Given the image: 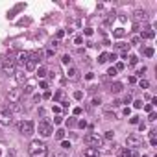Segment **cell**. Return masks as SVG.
<instances>
[{
  "label": "cell",
  "instance_id": "obj_1",
  "mask_svg": "<svg viewBox=\"0 0 157 157\" xmlns=\"http://www.w3.org/2000/svg\"><path fill=\"white\" fill-rule=\"evenodd\" d=\"M28 152H30L32 157H48V148H46V144H44L43 141H39V139L30 142Z\"/></svg>",
  "mask_w": 157,
  "mask_h": 157
},
{
  "label": "cell",
  "instance_id": "obj_2",
  "mask_svg": "<svg viewBox=\"0 0 157 157\" xmlns=\"http://www.w3.org/2000/svg\"><path fill=\"white\" fill-rule=\"evenodd\" d=\"M83 141H85V144L89 146V148H102L104 146V139L100 137V135H96V133H87V135L83 137Z\"/></svg>",
  "mask_w": 157,
  "mask_h": 157
},
{
  "label": "cell",
  "instance_id": "obj_3",
  "mask_svg": "<svg viewBox=\"0 0 157 157\" xmlns=\"http://www.w3.org/2000/svg\"><path fill=\"white\" fill-rule=\"evenodd\" d=\"M39 61H41V54H37V52L30 54L28 61L24 63V67H26V70H28V72H33V70L37 69V65H39Z\"/></svg>",
  "mask_w": 157,
  "mask_h": 157
},
{
  "label": "cell",
  "instance_id": "obj_4",
  "mask_svg": "<svg viewBox=\"0 0 157 157\" xmlns=\"http://www.w3.org/2000/svg\"><path fill=\"white\" fill-rule=\"evenodd\" d=\"M54 133V128L50 124V120H41L39 122V135L41 137H50Z\"/></svg>",
  "mask_w": 157,
  "mask_h": 157
},
{
  "label": "cell",
  "instance_id": "obj_5",
  "mask_svg": "<svg viewBox=\"0 0 157 157\" xmlns=\"http://www.w3.org/2000/svg\"><path fill=\"white\" fill-rule=\"evenodd\" d=\"M13 122V115H11V111L8 105L4 107H0V124H4V126H9Z\"/></svg>",
  "mask_w": 157,
  "mask_h": 157
},
{
  "label": "cell",
  "instance_id": "obj_6",
  "mask_svg": "<svg viewBox=\"0 0 157 157\" xmlns=\"http://www.w3.org/2000/svg\"><path fill=\"white\" fill-rule=\"evenodd\" d=\"M19 131H20V135H24V137L32 135V133H33V122H30V120H22V122L19 124Z\"/></svg>",
  "mask_w": 157,
  "mask_h": 157
},
{
  "label": "cell",
  "instance_id": "obj_7",
  "mask_svg": "<svg viewBox=\"0 0 157 157\" xmlns=\"http://www.w3.org/2000/svg\"><path fill=\"white\" fill-rule=\"evenodd\" d=\"M20 96H22V91H20L19 87H13V89H9V91H8V100H9V104H19Z\"/></svg>",
  "mask_w": 157,
  "mask_h": 157
},
{
  "label": "cell",
  "instance_id": "obj_8",
  "mask_svg": "<svg viewBox=\"0 0 157 157\" xmlns=\"http://www.w3.org/2000/svg\"><path fill=\"white\" fill-rule=\"evenodd\" d=\"M126 146L128 148H141L142 146V139L139 135H129V137H126Z\"/></svg>",
  "mask_w": 157,
  "mask_h": 157
},
{
  "label": "cell",
  "instance_id": "obj_9",
  "mask_svg": "<svg viewBox=\"0 0 157 157\" xmlns=\"http://www.w3.org/2000/svg\"><path fill=\"white\" fill-rule=\"evenodd\" d=\"M133 20H135V26H139L141 22H146V20H148V15H146V11H141V9H137L135 13H133Z\"/></svg>",
  "mask_w": 157,
  "mask_h": 157
},
{
  "label": "cell",
  "instance_id": "obj_10",
  "mask_svg": "<svg viewBox=\"0 0 157 157\" xmlns=\"http://www.w3.org/2000/svg\"><path fill=\"white\" fill-rule=\"evenodd\" d=\"M153 35H155V32H153L150 26H144V28L141 30V37H139V39H153Z\"/></svg>",
  "mask_w": 157,
  "mask_h": 157
},
{
  "label": "cell",
  "instance_id": "obj_11",
  "mask_svg": "<svg viewBox=\"0 0 157 157\" xmlns=\"http://www.w3.org/2000/svg\"><path fill=\"white\" fill-rule=\"evenodd\" d=\"M67 80H70V81H76V80H80V70L78 69H69L67 70Z\"/></svg>",
  "mask_w": 157,
  "mask_h": 157
},
{
  "label": "cell",
  "instance_id": "obj_12",
  "mask_svg": "<svg viewBox=\"0 0 157 157\" xmlns=\"http://www.w3.org/2000/svg\"><path fill=\"white\" fill-rule=\"evenodd\" d=\"M2 72H4L6 76H13V74H15V65H13V63H4V65H2Z\"/></svg>",
  "mask_w": 157,
  "mask_h": 157
},
{
  "label": "cell",
  "instance_id": "obj_13",
  "mask_svg": "<svg viewBox=\"0 0 157 157\" xmlns=\"http://www.w3.org/2000/svg\"><path fill=\"white\" fill-rule=\"evenodd\" d=\"M54 100H56V102H63V104H65V102H67V93L63 91V89H59V91L54 94Z\"/></svg>",
  "mask_w": 157,
  "mask_h": 157
},
{
  "label": "cell",
  "instance_id": "obj_14",
  "mask_svg": "<svg viewBox=\"0 0 157 157\" xmlns=\"http://www.w3.org/2000/svg\"><path fill=\"white\" fill-rule=\"evenodd\" d=\"M98 155H100V152L96 148H87L83 152V157H98Z\"/></svg>",
  "mask_w": 157,
  "mask_h": 157
},
{
  "label": "cell",
  "instance_id": "obj_15",
  "mask_svg": "<svg viewBox=\"0 0 157 157\" xmlns=\"http://www.w3.org/2000/svg\"><path fill=\"white\" fill-rule=\"evenodd\" d=\"M28 57H30V52H20V54L17 56V61H19L20 65H24V63L28 61Z\"/></svg>",
  "mask_w": 157,
  "mask_h": 157
},
{
  "label": "cell",
  "instance_id": "obj_16",
  "mask_svg": "<svg viewBox=\"0 0 157 157\" xmlns=\"http://www.w3.org/2000/svg\"><path fill=\"white\" fill-rule=\"evenodd\" d=\"M118 157H131V150L129 148H118Z\"/></svg>",
  "mask_w": 157,
  "mask_h": 157
},
{
  "label": "cell",
  "instance_id": "obj_17",
  "mask_svg": "<svg viewBox=\"0 0 157 157\" xmlns=\"http://www.w3.org/2000/svg\"><path fill=\"white\" fill-rule=\"evenodd\" d=\"M122 91V83H113V85H111V93H120Z\"/></svg>",
  "mask_w": 157,
  "mask_h": 157
},
{
  "label": "cell",
  "instance_id": "obj_18",
  "mask_svg": "<svg viewBox=\"0 0 157 157\" xmlns=\"http://www.w3.org/2000/svg\"><path fill=\"white\" fill-rule=\"evenodd\" d=\"M33 89H35V81H30V83L24 87V93H28V94H30V93L33 91Z\"/></svg>",
  "mask_w": 157,
  "mask_h": 157
},
{
  "label": "cell",
  "instance_id": "obj_19",
  "mask_svg": "<svg viewBox=\"0 0 157 157\" xmlns=\"http://www.w3.org/2000/svg\"><path fill=\"white\" fill-rule=\"evenodd\" d=\"M98 61H100V63H105V61H109V54H107V52H104V54H100V57H98Z\"/></svg>",
  "mask_w": 157,
  "mask_h": 157
},
{
  "label": "cell",
  "instance_id": "obj_20",
  "mask_svg": "<svg viewBox=\"0 0 157 157\" xmlns=\"http://www.w3.org/2000/svg\"><path fill=\"white\" fill-rule=\"evenodd\" d=\"M63 137H65V131H63V129H57V131H56V139H57V141H63Z\"/></svg>",
  "mask_w": 157,
  "mask_h": 157
},
{
  "label": "cell",
  "instance_id": "obj_21",
  "mask_svg": "<svg viewBox=\"0 0 157 157\" xmlns=\"http://www.w3.org/2000/svg\"><path fill=\"white\" fill-rule=\"evenodd\" d=\"M44 76H46V69H43V67H41V69L37 70V78H44Z\"/></svg>",
  "mask_w": 157,
  "mask_h": 157
},
{
  "label": "cell",
  "instance_id": "obj_22",
  "mask_svg": "<svg viewBox=\"0 0 157 157\" xmlns=\"http://www.w3.org/2000/svg\"><path fill=\"white\" fill-rule=\"evenodd\" d=\"M139 85H141V89H148V87H150V83H148L146 80H141V81H139Z\"/></svg>",
  "mask_w": 157,
  "mask_h": 157
},
{
  "label": "cell",
  "instance_id": "obj_23",
  "mask_svg": "<svg viewBox=\"0 0 157 157\" xmlns=\"http://www.w3.org/2000/svg\"><path fill=\"white\" fill-rule=\"evenodd\" d=\"M107 76H111V78H113V76H117V70H115V67H111V69L107 70Z\"/></svg>",
  "mask_w": 157,
  "mask_h": 157
},
{
  "label": "cell",
  "instance_id": "obj_24",
  "mask_svg": "<svg viewBox=\"0 0 157 157\" xmlns=\"http://www.w3.org/2000/svg\"><path fill=\"white\" fill-rule=\"evenodd\" d=\"M129 65H137V56H129Z\"/></svg>",
  "mask_w": 157,
  "mask_h": 157
},
{
  "label": "cell",
  "instance_id": "obj_25",
  "mask_svg": "<svg viewBox=\"0 0 157 157\" xmlns=\"http://www.w3.org/2000/svg\"><path fill=\"white\" fill-rule=\"evenodd\" d=\"M124 33H126V32L120 28V30H117V32H115V37H124Z\"/></svg>",
  "mask_w": 157,
  "mask_h": 157
},
{
  "label": "cell",
  "instance_id": "obj_26",
  "mask_svg": "<svg viewBox=\"0 0 157 157\" xmlns=\"http://www.w3.org/2000/svg\"><path fill=\"white\" fill-rule=\"evenodd\" d=\"M74 98H76V100H81V98H83V93H81V91H76V93H74Z\"/></svg>",
  "mask_w": 157,
  "mask_h": 157
},
{
  "label": "cell",
  "instance_id": "obj_27",
  "mask_svg": "<svg viewBox=\"0 0 157 157\" xmlns=\"http://www.w3.org/2000/svg\"><path fill=\"white\" fill-rule=\"evenodd\" d=\"M63 63L65 65H70V56H63Z\"/></svg>",
  "mask_w": 157,
  "mask_h": 157
},
{
  "label": "cell",
  "instance_id": "obj_28",
  "mask_svg": "<svg viewBox=\"0 0 157 157\" xmlns=\"http://www.w3.org/2000/svg\"><path fill=\"white\" fill-rule=\"evenodd\" d=\"M115 70L118 72V70H124V63H117V67H115Z\"/></svg>",
  "mask_w": 157,
  "mask_h": 157
},
{
  "label": "cell",
  "instance_id": "obj_29",
  "mask_svg": "<svg viewBox=\"0 0 157 157\" xmlns=\"http://www.w3.org/2000/svg\"><path fill=\"white\" fill-rule=\"evenodd\" d=\"M155 118H157V115H155V113H153V111H152V113H150V117H148V120H150V122H153Z\"/></svg>",
  "mask_w": 157,
  "mask_h": 157
},
{
  "label": "cell",
  "instance_id": "obj_30",
  "mask_svg": "<svg viewBox=\"0 0 157 157\" xmlns=\"http://www.w3.org/2000/svg\"><path fill=\"white\" fill-rule=\"evenodd\" d=\"M144 54H146L148 57H152V56H153V48H146V52H144Z\"/></svg>",
  "mask_w": 157,
  "mask_h": 157
},
{
  "label": "cell",
  "instance_id": "obj_31",
  "mask_svg": "<svg viewBox=\"0 0 157 157\" xmlns=\"http://www.w3.org/2000/svg\"><path fill=\"white\" fill-rule=\"evenodd\" d=\"M129 122H131V124H139V117H131Z\"/></svg>",
  "mask_w": 157,
  "mask_h": 157
},
{
  "label": "cell",
  "instance_id": "obj_32",
  "mask_svg": "<svg viewBox=\"0 0 157 157\" xmlns=\"http://www.w3.org/2000/svg\"><path fill=\"white\" fill-rule=\"evenodd\" d=\"M113 137H115L113 131H107V133H105V139H113Z\"/></svg>",
  "mask_w": 157,
  "mask_h": 157
},
{
  "label": "cell",
  "instance_id": "obj_33",
  "mask_svg": "<svg viewBox=\"0 0 157 157\" xmlns=\"http://www.w3.org/2000/svg\"><path fill=\"white\" fill-rule=\"evenodd\" d=\"M133 105H135L137 109H141V107H142V102H141V100H137V102H133Z\"/></svg>",
  "mask_w": 157,
  "mask_h": 157
},
{
  "label": "cell",
  "instance_id": "obj_34",
  "mask_svg": "<svg viewBox=\"0 0 157 157\" xmlns=\"http://www.w3.org/2000/svg\"><path fill=\"white\" fill-rule=\"evenodd\" d=\"M144 109L148 111V113H152V111H153V105H152V104H148V105H144Z\"/></svg>",
  "mask_w": 157,
  "mask_h": 157
},
{
  "label": "cell",
  "instance_id": "obj_35",
  "mask_svg": "<svg viewBox=\"0 0 157 157\" xmlns=\"http://www.w3.org/2000/svg\"><path fill=\"white\" fill-rule=\"evenodd\" d=\"M81 41H83V37H81V35H78V37L74 39V43H76V44H81Z\"/></svg>",
  "mask_w": 157,
  "mask_h": 157
},
{
  "label": "cell",
  "instance_id": "obj_36",
  "mask_svg": "<svg viewBox=\"0 0 157 157\" xmlns=\"http://www.w3.org/2000/svg\"><path fill=\"white\" fill-rule=\"evenodd\" d=\"M54 52H56V50H54V48H50V50H48V52H46V57H48V59H50V57H52V56H54Z\"/></svg>",
  "mask_w": 157,
  "mask_h": 157
},
{
  "label": "cell",
  "instance_id": "obj_37",
  "mask_svg": "<svg viewBox=\"0 0 157 157\" xmlns=\"http://www.w3.org/2000/svg\"><path fill=\"white\" fill-rule=\"evenodd\" d=\"M155 135H157V131H155V129H152V131H150V141H152V139H155Z\"/></svg>",
  "mask_w": 157,
  "mask_h": 157
},
{
  "label": "cell",
  "instance_id": "obj_38",
  "mask_svg": "<svg viewBox=\"0 0 157 157\" xmlns=\"http://www.w3.org/2000/svg\"><path fill=\"white\" fill-rule=\"evenodd\" d=\"M139 129L144 131V129H146V124H144V122H139Z\"/></svg>",
  "mask_w": 157,
  "mask_h": 157
},
{
  "label": "cell",
  "instance_id": "obj_39",
  "mask_svg": "<svg viewBox=\"0 0 157 157\" xmlns=\"http://www.w3.org/2000/svg\"><path fill=\"white\" fill-rule=\"evenodd\" d=\"M139 41H141L139 37H133V39H131V44H139Z\"/></svg>",
  "mask_w": 157,
  "mask_h": 157
},
{
  "label": "cell",
  "instance_id": "obj_40",
  "mask_svg": "<svg viewBox=\"0 0 157 157\" xmlns=\"http://www.w3.org/2000/svg\"><path fill=\"white\" fill-rule=\"evenodd\" d=\"M61 146H63V148H70V142H67V141H63V142H61Z\"/></svg>",
  "mask_w": 157,
  "mask_h": 157
},
{
  "label": "cell",
  "instance_id": "obj_41",
  "mask_svg": "<svg viewBox=\"0 0 157 157\" xmlns=\"http://www.w3.org/2000/svg\"><path fill=\"white\" fill-rule=\"evenodd\" d=\"M144 72H146V67H142V69H139V72H137V74H139V76H142Z\"/></svg>",
  "mask_w": 157,
  "mask_h": 157
},
{
  "label": "cell",
  "instance_id": "obj_42",
  "mask_svg": "<svg viewBox=\"0 0 157 157\" xmlns=\"http://www.w3.org/2000/svg\"><path fill=\"white\" fill-rule=\"evenodd\" d=\"M124 102H126V104H129V102H131V94H126V98H124Z\"/></svg>",
  "mask_w": 157,
  "mask_h": 157
},
{
  "label": "cell",
  "instance_id": "obj_43",
  "mask_svg": "<svg viewBox=\"0 0 157 157\" xmlns=\"http://www.w3.org/2000/svg\"><path fill=\"white\" fill-rule=\"evenodd\" d=\"M54 122H56V124H61V122H63V118H61V117H56V118H54Z\"/></svg>",
  "mask_w": 157,
  "mask_h": 157
},
{
  "label": "cell",
  "instance_id": "obj_44",
  "mask_svg": "<svg viewBox=\"0 0 157 157\" xmlns=\"http://www.w3.org/2000/svg\"><path fill=\"white\" fill-rule=\"evenodd\" d=\"M63 35H65V32H63V30H59V32H57V39H61Z\"/></svg>",
  "mask_w": 157,
  "mask_h": 157
},
{
  "label": "cell",
  "instance_id": "obj_45",
  "mask_svg": "<svg viewBox=\"0 0 157 157\" xmlns=\"http://www.w3.org/2000/svg\"><path fill=\"white\" fill-rule=\"evenodd\" d=\"M0 137H2V131H0Z\"/></svg>",
  "mask_w": 157,
  "mask_h": 157
},
{
  "label": "cell",
  "instance_id": "obj_46",
  "mask_svg": "<svg viewBox=\"0 0 157 157\" xmlns=\"http://www.w3.org/2000/svg\"><path fill=\"white\" fill-rule=\"evenodd\" d=\"M0 153H2V152H0Z\"/></svg>",
  "mask_w": 157,
  "mask_h": 157
},
{
  "label": "cell",
  "instance_id": "obj_47",
  "mask_svg": "<svg viewBox=\"0 0 157 157\" xmlns=\"http://www.w3.org/2000/svg\"><path fill=\"white\" fill-rule=\"evenodd\" d=\"M144 157H146V155H144Z\"/></svg>",
  "mask_w": 157,
  "mask_h": 157
}]
</instances>
